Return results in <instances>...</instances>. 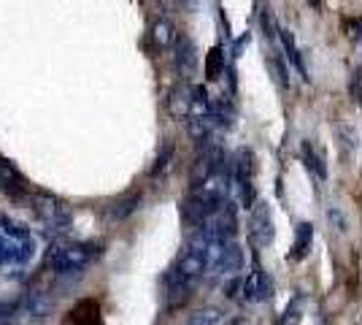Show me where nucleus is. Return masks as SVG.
Wrapping results in <instances>:
<instances>
[{
	"instance_id": "1",
	"label": "nucleus",
	"mask_w": 362,
	"mask_h": 325,
	"mask_svg": "<svg viewBox=\"0 0 362 325\" xmlns=\"http://www.w3.org/2000/svg\"><path fill=\"white\" fill-rule=\"evenodd\" d=\"M95 255L98 249L90 244H60V247H52V252L46 255V266L54 268L57 274H74L87 268Z\"/></svg>"
},
{
	"instance_id": "2",
	"label": "nucleus",
	"mask_w": 362,
	"mask_h": 325,
	"mask_svg": "<svg viewBox=\"0 0 362 325\" xmlns=\"http://www.w3.org/2000/svg\"><path fill=\"white\" fill-rule=\"evenodd\" d=\"M209 241L203 236H197V241L192 247L181 255L179 266H176V274L184 279H197L206 268H209Z\"/></svg>"
},
{
	"instance_id": "3",
	"label": "nucleus",
	"mask_w": 362,
	"mask_h": 325,
	"mask_svg": "<svg viewBox=\"0 0 362 325\" xmlns=\"http://www.w3.org/2000/svg\"><path fill=\"white\" fill-rule=\"evenodd\" d=\"M222 206V201H211V198H206V195H192V198H187L184 206H181V215L187 222H195V225H203L209 217L216 212Z\"/></svg>"
},
{
	"instance_id": "4",
	"label": "nucleus",
	"mask_w": 362,
	"mask_h": 325,
	"mask_svg": "<svg viewBox=\"0 0 362 325\" xmlns=\"http://www.w3.org/2000/svg\"><path fill=\"white\" fill-rule=\"evenodd\" d=\"M273 219H271V209L265 203H257L255 215H252V239H255L259 247H268L273 241Z\"/></svg>"
},
{
	"instance_id": "5",
	"label": "nucleus",
	"mask_w": 362,
	"mask_h": 325,
	"mask_svg": "<svg viewBox=\"0 0 362 325\" xmlns=\"http://www.w3.org/2000/svg\"><path fill=\"white\" fill-rule=\"evenodd\" d=\"M176 65H179L181 76L189 79L195 76V68H197V52L195 44L187 38V35H176Z\"/></svg>"
},
{
	"instance_id": "6",
	"label": "nucleus",
	"mask_w": 362,
	"mask_h": 325,
	"mask_svg": "<svg viewBox=\"0 0 362 325\" xmlns=\"http://www.w3.org/2000/svg\"><path fill=\"white\" fill-rule=\"evenodd\" d=\"M168 108H170V114L176 117V120H189L192 117V87H187V84H179L170 98H168Z\"/></svg>"
},
{
	"instance_id": "7",
	"label": "nucleus",
	"mask_w": 362,
	"mask_h": 325,
	"mask_svg": "<svg viewBox=\"0 0 362 325\" xmlns=\"http://www.w3.org/2000/svg\"><path fill=\"white\" fill-rule=\"evenodd\" d=\"M25 307L30 312L35 320H46L52 312H54V298L49 290H30L25 298Z\"/></svg>"
},
{
	"instance_id": "8",
	"label": "nucleus",
	"mask_w": 362,
	"mask_h": 325,
	"mask_svg": "<svg viewBox=\"0 0 362 325\" xmlns=\"http://www.w3.org/2000/svg\"><path fill=\"white\" fill-rule=\"evenodd\" d=\"M241 290L246 301H265V298H271V285H268V279L262 277V271H252L249 279L241 282Z\"/></svg>"
},
{
	"instance_id": "9",
	"label": "nucleus",
	"mask_w": 362,
	"mask_h": 325,
	"mask_svg": "<svg viewBox=\"0 0 362 325\" xmlns=\"http://www.w3.org/2000/svg\"><path fill=\"white\" fill-rule=\"evenodd\" d=\"M216 268L222 271V274H238L243 268V252L238 244H225L222 252H219V258L214 261Z\"/></svg>"
},
{
	"instance_id": "10",
	"label": "nucleus",
	"mask_w": 362,
	"mask_h": 325,
	"mask_svg": "<svg viewBox=\"0 0 362 325\" xmlns=\"http://www.w3.org/2000/svg\"><path fill=\"white\" fill-rule=\"evenodd\" d=\"M300 152H303V163H305V169L311 171L317 179H322V182H325V179H327V163H325V155L319 152L311 141H303Z\"/></svg>"
},
{
	"instance_id": "11",
	"label": "nucleus",
	"mask_w": 362,
	"mask_h": 325,
	"mask_svg": "<svg viewBox=\"0 0 362 325\" xmlns=\"http://www.w3.org/2000/svg\"><path fill=\"white\" fill-rule=\"evenodd\" d=\"M192 285H195V279H184L179 274H173L170 290H168V307L170 309H179L181 304H187V298L192 295Z\"/></svg>"
},
{
	"instance_id": "12",
	"label": "nucleus",
	"mask_w": 362,
	"mask_h": 325,
	"mask_svg": "<svg viewBox=\"0 0 362 325\" xmlns=\"http://www.w3.org/2000/svg\"><path fill=\"white\" fill-rule=\"evenodd\" d=\"M314 244V225L311 222H300L298 231H295V247L289 252V261H303Z\"/></svg>"
},
{
	"instance_id": "13",
	"label": "nucleus",
	"mask_w": 362,
	"mask_h": 325,
	"mask_svg": "<svg viewBox=\"0 0 362 325\" xmlns=\"http://www.w3.org/2000/svg\"><path fill=\"white\" fill-rule=\"evenodd\" d=\"M279 38H281V44H284V52H287V60L289 65H295V71L300 74L303 81H308V71H305V65H303V57L300 52H298V47H295V35H292V30H284V28H279Z\"/></svg>"
},
{
	"instance_id": "14",
	"label": "nucleus",
	"mask_w": 362,
	"mask_h": 325,
	"mask_svg": "<svg viewBox=\"0 0 362 325\" xmlns=\"http://www.w3.org/2000/svg\"><path fill=\"white\" fill-rule=\"evenodd\" d=\"M151 38H154V44L160 49L173 47V41H176V28H173V22H170V19H157L154 28H151Z\"/></svg>"
},
{
	"instance_id": "15",
	"label": "nucleus",
	"mask_w": 362,
	"mask_h": 325,
	"mask_svg": "<svg viewBox=\"0 0 362 325\" xmlns=\"http://www.w3.org/2000/svg\"><path fill=\"white\" fill-rule=\"evenodd\" d=\"M206 76L216 81L219 76H225V55H222V47H214L206 57Z\"/></svg>"
},
{
	"instance_id": "16",
	"label": "nucleus",
	"mask_w": 362,
	"mask_h": 325,
	"mask_svg": "<svg viewBox=\"0 0 362 325\" xmlns=\"http://www.w3.org/2000/svg\"><path fill=\"white\" fill-rule=\"evenodd\" d=\"M138 203H141V195H138V193L124 195L122 201H117L114 206H111V217H114V219H127V217L138 209Z\"/></svg>"
},
{
	"instance_id": "17",
	"label": "nucleus",
	"mask_w": 362,
	"mask_h": 325,
	"mask_svg": "<svg viewBox=\"0 0 362 325\" xmlns=\"http://www.w3.org/2000/svg\"><path fill=\"white\" fill-rule=\"evenodd\" d=\"M222 320V309H216V307H203V309H197L189 314V325H216Z\"/></svg>"
},
{
	"instance_id": "18",
	"label": "nucleus",
	"mask_w": 362,
	"mask_h": 325,
	"mask_svg": "<svg viewBox=\"0 0 362 325\" xmlns=\"http://www.w3.org/2000/svg\"><path fill=\"white\" fill-rule=\"evenodd\" d=\"M259 28H262L268 41H273V38L279 35V25H276V16H273L271 6H262V8H259Z\"/></svg>"
},
{
	"instance_id": "19",
	"label": "nucleus",
	"mask_w": 362,
	"mask_h": 325,
	"mask_svg": "<svg viewBox=\"0 0 362 325\" xmlns=\"http://www.w3.org/2000/svg\"><path fill=\"white\" fill-rule=\"evenodd\" d=\"M33 252H35V249H33V241L25 239L22 244H11V247H8V261H11V263H28L33 258Z\"/></svg>"
},
{
	"instance_id": "20",
	"label": "nucleus",
	"mask_w": 362,
	"mask_h": 325,
	"mask_svg": "<svg viewBox=\"0 0 362 325\" xmlns=\"http://www.w3.org/2000/svg\"><path fill=\"white\" fill-rule=\"evenodd\" d=\"M268 65H271V71L276 74V79H279V84H281V87H289L287 62H284V57H281L279 52H271V57H268Z\"/></svg>"
},
{
	"instance_id": "21",
	"label": "nucleus",
	"mask_w": 362,
	"mask_h": 325,
	"mask_svg": "<svg viewBox=\"0 0 362 325\" xmlns=\"http://www.w3.org/2000/svg\"><path fill=\"white\" fill-rule=\"evenodd\" d=\"M338 133H341V139H344V147H346L349 152L360 147V136H357V130H354L351 125H338Z\"/></svg>"
},
{
	"instance_id": "22",
	"label": "nucleus",
	"mask_w": 362,
	"mask_h": 325,
	"mask_svg": "<svg viewBox=\"0 0 362 325\" xmlns=\"http://www.w3.org/2000/svg\"><path fill=\"white\" fill-rule=\"evenodd\" d=\"M344 25H346L349 38L357 41V44H362V16H349Z\"/></svg>"
},
{
	"instance_id": "23",
	"label": "nucleus",
	"mask_w": 362,
	"mask_h": 325,
	"mask_svg": "<svg viewBox=\"0 0 362 325\" xmlns=\"http://www.w3.org/2000/svg\"><path fill=\"white\" fill-rule=\"evenodd\" d=\"M170 160H173V147H170V144H165V147H163V155L157 157V166L151 169V173H154V176H157V173H163V171L170 166Z\"/></svg>"
},
{
	"instance_id": "24",
	"label": "nucleus",
	"mask_w": 362,
	"mask_h": 325,
	"mask_svg": "<svg viewBox=\"0 0 362 325\" xmlns=\"http://www.w3.org/2000/svg\"><path fill=\"white\" fill-rule=\"evenodd\" d=\"M0 225H6V231L11 233V236H16V239H28V228L14 222V219H8V217H0Z\"/></svg>"
},
{
	"instance_id": "25",
	"label": "nucleus",
	"mask_w": 362,
	"mask_h": 325,
	"mask_svg": "<svg viewBox=\"0 0 362 325\" xmlns=\"http://www.w3.org/2000/svg\"><path fill=\"white\" fill-rule=\"evenodd\" d=\"M351 98L362 106V65L357 68V74L351 79Z\"/></svg>"
},
{
	"instance_id": "26",
	"label": "nucleus",
	"mask_w": 362,
	"mask_h": 325,
	"mask_svg": "<svg viewBox=\"0 0 362 325\" xmlns=\"http://www.w3.org/2000/svg\"><path fill=\"white\" fill-rule=\"evenodd\" d=\"M16 309H19V301H3V304H0V320L11 317Z\"/></svg>"
},
{
	"instance_id": "27",
	"label": "nucleus",
	"mask_w": 362,
	"mask_h": 325,
	"mask_svg": "<svg viewBox=\"0 0 362 325\" xmlns=\"http://www.w3.org/2000/svg\"><path fill=\"white\" fill-rule=\"evenodd\" d=\"M249 38H252V35L246 33V35H241V38L235 41V47H233V55H235V57H238V52H241V49L246 47V44H249Z\"/></svg>"
},
{
	"instance_id": "28",
	"label": "nucleus",
	"mask_w": 362,
	"mask_h": 325,
	"mask_svg": "<svg viewBox=\"0 0 362 325\" xmlns=\"http://www.w3.org/2000/svg\"><path fill=\"white\" fill-rule=\"evenodd\" d=\"M8 247H11V244L0 239V263H6V261H8Z\"/></svg>"
},
{
	"instance_id": "29",
	"label": "nucleus",
	"mask_w": 362,
	"mask_h": 325,
	"mask_svg": "<svg viewBox=\"0 0 362 325\" xmlns=\"http://www.w3.org/2000/svg\"><path fill=\"white\" fill-rule=\"evenodd\" d=\"M181 6H192V3H195V0H179Z\"/></svg>"
},
{
	"instance_id": "30",
	"label": "nucleus",
	"mask_w": 362,
	"mask_h": 325,
	"mask_svg": "<svg viewBox=\"0 0 362 325\" xmlns=\"http://www.w3.org/2000/svg\"><path fill=\"white\" fill-rule=\"evenodd\" d=\"M233 325H249V323H246V320H235Z\"/></svg>"
}]
</instances>
